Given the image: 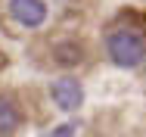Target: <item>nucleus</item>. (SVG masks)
<instances>
[{"mask_svg":"<svg viewBox=\"0 0 146 137\" xmlns=\"http://www.w3.org/2000/svg\"><path fill=\"white\" fill-rule=\"evenodd\" d=\"M106 50H109V59L121 65V69H134V65H140L146 56V41L140 31H134V28H118L112 31L109 37H106Z\"/></svg>","mask_w":146,"mask_h":137,"instance_id":"f257e3e1","label":"nucleus"},{"mask_svg":"<svg viewBox=\"0 0 146 137\" xmlns=\"http://www.w3.org/2000/svg\"><path fill=\"white\" fill-rule=\"evenodd\" d=\"M50 97H53V103L62 112H78L81 103H84V87H81L78 78L62 75V78H56V81L50 84Z\"/></svg>","mask_w":146,"mask_h":137,"instance_id":"f03ea898","label":"nucleus"},{"mask_svg":"<svg viewBox=\"0 0 146 137\" xmlns=\"http://www.w3.org/2000/svg\"><path fill=\"white\" fill-rule=\"evenodd\" d=\"M9 16L22 28H40L47 22V3L44 0H9Z\"/></svg>","mask_w":146,"mask_h":137,"instance_id":"7ed1b4c3","label":"nucleus"},{"mask_svg":"<svg viewBox=\"0 0 146 137\" xmlns=\"http://www.w3.org/2000/svg\"><path fill=\"white\" fill-rule=\"evenodd\" d=\"M22 125V109L16 106V100L0 97V137H9Z\"/></svg>","mask_w":146,"mask_h":137,"instance_id":"20e7f679","label":"nucleus"},{"mask_svg":"<svg viewBox=\"0 0 146 137\" xmlns=\"http://www.w3.org/2000/svg\"><path fill=\"white\" fill-rule=\"evenodd\" d=\"M75 131H78V128H75V122H65V125H59L56 131H50L47 137H75Z\"/></svg>","mask_w":146,"mask_h":137,"instance_id":"39448f33","label":"nucleus"}]
</instances>
